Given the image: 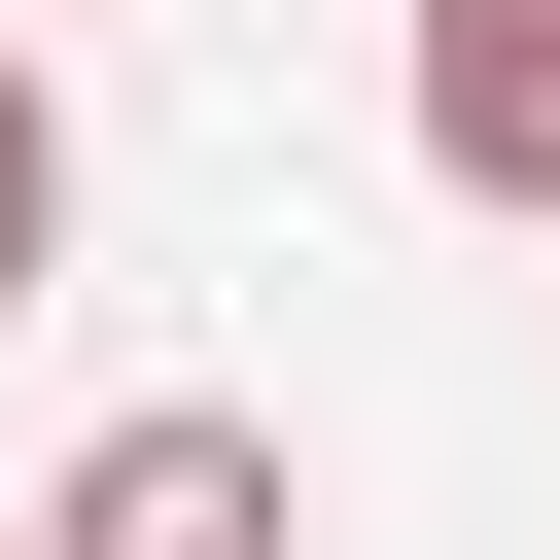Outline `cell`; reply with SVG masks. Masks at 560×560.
Returning <instances> with one entry per match:
<instances>
[{
	"mask_svg": "<svg viewBox=\"0 0 560 560\" xmlns=\"http://www.w3.org/2000/svg\"><path fill=\"white\" fill-rule=\"evenodd\" d=\"M35 560H315V490H280V420H245V385H140V420L35 490Z\"/></svg>",
	"mask_w": 560,
	"mask_h": 560,
	"instance_id": "obj_1",
	"label": "cell"
},
{
	"mask_svg": "<svg viewBox=\"0 0 560 560\" xmlns=\"http://www.w3.org/2000/svg\"><path fill=\"white\" fill-rule=\"evenodd\" d=\"M420 175L560 245V0H420Z\"/></svg>",
	"mask_w": 560,
	"mask_h": 560,
	"instance_id": "obj_2",
	"label": "cell"
},
{
	"mask_svg": "<svg viewBox=\"0 0 560 560\" xmlns=\"http://www.w3.org/2000/svg\"><path fill=\"white\" fill-rule=\"evenodd\" d=\"M35 245H70V105H35V35H0V315H35Z\"/></svg>",
	"mask_w": 560,
	"mask_h": 560,
	"instance_id": "obj_3",
	"label": "cell"
},
{
	"mask_svg": "<svg viewBox=\"0 0 560 560\" xmlns=\"http://www.w3.org/2000/svg\"><path fill=\"white\" fill-rule=\"evenodd\" d=\"M0 560H35V525H0Z\"/></svg>",
	"mask_w": 560,
	"mask_h": 560,
	"instance_id": "obj_4",
	"label": "cell"
}]
</instances>
